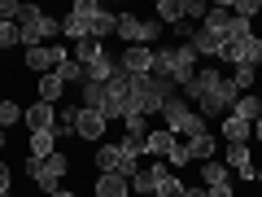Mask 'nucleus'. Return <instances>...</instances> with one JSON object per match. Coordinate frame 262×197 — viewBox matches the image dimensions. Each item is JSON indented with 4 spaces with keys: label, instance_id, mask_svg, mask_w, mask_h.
<instances>
[{
    "label": "nucleus",
    "instance_id": "obj_17",
    "mask_svg": "<svg viewBox=\"0 0 262 197\" xmlns=\"http://www.w3.org/2000/svg\"><path fill=\"white\" fill-rule=\"evenodd\" d=\"M57 149H61V141H57L53 131H35V136L27 141V153H31V158H39V162H44V158H53Z\"/></svg>",
    "mask_w": 262,
    "mask_h": 197
},
{
    "label": "nucleus",
    "instance_id": "obj_3",
    "mask_svg": "<svg viewBox=\"0 0 262 197\" xmlns=\"http://www.w3.org/2000/svg\"><path fill=\"white\" fill-rule=\"evenodd\" d=\"M114 35L122 40V44H144V48H153L162 40V22L158 18H136V13H118V27H114Z\"/></svg>",
    "mask_w": 262,
    "mask_h": 197
},
{
    "label": "nucleus",
    "instance_id": "obj_1",
    "mask_svg": "<svg viewBox=\"0 0 262 197\" xmlns=\"http://www.w3.org/2000/svg\"><path fill=\"white\" fill-rule=\"evenodd\" d=\"M153 75L170 79V84H175L179 92H184V88L192 84V75H196V53H192V44L153 48Z\"/></svg>",
    "mask_w": 262,
    "mask_h": 197
},
{
    "label": "nucleus",
    "instance_id": "obj_31",
    "mask_svg": "<svg viewBox=\"0 0 262 197\" xmlns=\"http://www.w3.org/2000/svg\"><path fill=\"white\" fill-rule=\"evenodd\" d=\"M22 114H27V110H22L18 101H9V96H5V101H0V127L9 131L13 123H22Z\"/></svg>",
    "mask_w": 262,
    "mask_h": 197
},
{
    "label": "nucleus",
    "instance_id": "obj_34",
    "mask_svg": "<svg viewBox=\"0 0 262 197\" xmlns=\"http://www.w3.org/2000/svg\"><path fill=\"white\" fill-rule=\"evenodd\" d=\"M9 184H13V167H9V162H0V193H9Z\"/></svg>",
    "mask_w": 262,
    "mask_h": 197
},
{
    "label": "nucleus",
    "instance_id": "obj_22",
    "mask_svg": "<svg viewBox=\"0 0 262 197\" xmlns=\"http://www.w3.org/2000/svg\"><path fill=\"white\" fill-rule=\"evenodd\" d=\"M75 127H79V105H61L57 110V123H53V136L61 141V136H75Z\"/></svg>",
    "mask_w": 262,
    "mask_h": 197
},
{
    "label": "nucleus",
    "instance_id": "obj_23",
    "mask_svg": "<svg viewBox=\"0 0 262 197\" xmlns=\"http://www.w3.org/2000/svg\"><path fill=\"white\" fill-rule=\"evenodd\" d=\"M232 114H236V119H245V123H258L262 119V101H258V96H249V92H241V96H236V105H232Z\"/></svg>",
    "mask_w": 262,
    "mask_h": 197
},
{
    "label": "nucleus",
    "instance_id": "obj_38",
    "mask_svg": "<svg viewBox=\"0 0 262 197\" xmlns=\"http://www.w3.org/2000/svg\"><path fill=\"white\" fill-rule=\"evenodd\" d=\"M253 184H258V188H262V167H258V171H253Z\"/></svg>",
    "mask_w": 262,
    "mask_h": 197
},
{
    "label": "nucleus",
    "instance_id": "obj_10",
    "mask_svg": "<svg viewBox=\"0 0 262 197\" xmlns=\"http://www.w3.org/2000/svg\"><path fill=\"white\" fill-rule=\"evenodd\" d=\"M223 162H227V171H236L241 180H253V153H249V145H227L223 149Z\"/></svg>",
    "mask_w": 262,
    "mask_h": 197
},
{
    "label": "nucleus",
    "instance_id": "obj_37",
    "mask_svg": "<svg viewBox=\"0 0 262 197\" xmlns=\"http://www.w3.org/2000/svg\"><path fill=\"white\" fill-rule=\"evenodd\" d=\"M253 136H258V145H262V119H258V123H253Z\"/></svg>",
    "mask_w": 262,
    "mask_h": 197
},
{
    "label": "nucleus",
    "instance_id": "obj_16",
    "mask_svg": "<svg viewBox=\"0 0 262 197\" xmlns=\"http://www.w3.org/2000/svg\"><path fill=\"white\" fill-rule=\"evenodd\" d=\"M219 131H223L227 145H245V141L253 136V123H245V119H236V114H227V119L219 123Z\"/></svg>",
    "mask_w": 262,
    "mask_h": 197
},
{
    "label": "nucleus",
    "instance_id": "obj_15",
    "mask_svg": "<svg viewBox=\"0 0 262 197\" xmlns=\"http://www.w3.org/2000/svg\"><path fill=\"white\" fill-rule=\"evenodd\" d=\"M96 197H131V180L114 175V171H105V175H96Z\"/></svg>",
    "mask_w": 262,
    "mask_h": 197
},
{
    "label": "nucleus",
    "instance_id": "obj_20",
    "mask_svg": "<svg viewBox=\"0 0 262 197\" xmlns=\"http://www.w3.org/2000/svg\"><path fill=\"white\" fill-rule=\"evenodd\" d=\"M214 149H219V141H214V136H210V131H201V136H192V141H188V158H192L196 167H201V162H210V158H214Z\"/></svg>",
    "mask_w": 262,
    "mask_h": 197
},
{
    "label": "nucleus",
    "instance_id": "obj_35",
    "mask_svg": "<svg viewBox=\"0 0 262 197\" xmlns=\"http://www.w3.org/2000/svg\"><path fill=\"white\" fill-rule=\"evenodd\" d=\"M48 197H79L75 188H57V193H48Z\"/></svg>",
    "mask_w": 262,
    "mask_h": 197
},
{
    "label": "nucleus",
    "instance_id": "obj_18",
    "mask_svg": "<svg viewBox=\"0 0 262 197\" xmlns=\"http://www.w3.org/2000/svg\"><path fill=\"white\" fill-rule=\"evenodd\" d=\"M79 92H83V110H96V114L110 110V88H105V84H92V79H88Z\"/></svg>",
    "mask_w": 262,
    "mask_h": 197
},
{
    "label": "nucleus",
    "instance_id": "obj_7",
    "mask_svg": "<svg viewBox=\"0 0 262 197\" xmlns=\"http://www.w3.org/2000/svg\"><path fill=\"white\" fill-rule=\"evenodd\" d=\"M105 131H110V119H105V114H96V110H83V105H79V127H75L79 141L101 145V141H105Z\"/></svg>",
    "mask_w": 262,
    "mask_h": 197
},
{
    "label": "nucleus",
    "instance_id": "obj_36",
    "mask_svg": "<svg viewBox=\"0 0 262 197\" xmlns=\"http://www.w3.org/2000/svg\"><path fill=\"white\" fill-rule=\"evenodd\" d=\"M184 197H210L206 188H184Z\"/></svg>",
    "mask_w": 262,
    "mask_h": 197
},
{
    "label": "nucleus",
    "instance_id": "obj_41",
    "mask_svg": "<svg viewBox=\"0 0 262 197\" xmlns=\"http://www.w3.org/2000/svg\"><path fill=\"white\" fill-rule=\"evenodd\" d=\"M0 197H9V193H0Z\"/></svg>",
    "mask_w": 262,
    "mask_h": 197
},
{
    "label": "nucleus",
    "instance_id": "obj_39",
    "mask_svg": "<svg viewBox=\"0 0 262 197\" xmlns=\"http://www.w3.org/2000/svg\"><path fill=\"white\" fill-rule=\"evenodd\" d=\"M5 141H9V131H5V127H0V149H5Z\"/></svg>",
    "mask_w": 262,
    "mask_h": 197
},
{
    "label": "nucleus",
    "instance_id": "obj_30",
    "mask_svg": "<svg viewBox=\"0 0 262 197\" xmlns=\"http://www.w3.org/2000/svg\"><path fill=\"white\" fill-rule=\"evenodd\" d=\"M153 13H158V22H162V27H166V22L175 27V22L184 18V13H179V0H158V5H153Z\"/></svg>",
    "mask_w": 262,
    "mask_h": 197
},
{
    "label": "nucleus",
    "instance_id": "obj_24",
    "mask_svg": "<svg viewBox=\"0 0 262 197\" xmlns=\"http://www.w3.org/2000/svg\"><path fill=\"white\" fill-rule=\"evenodd\" d=\"M57 75H61V84H79V88H83L88 84V66L75 62V57H66V62L57 66Z\"/></svg>",
    "mask_w": 262,
    "mask_h": 197
},
{
    "label": "nucleus",
    "instance_id": "obj_9",
    "mask_svg": "<svg viewBox=\"0 0 262 197\" xmlns=\"http://www.w3.org/2000/svg\"><path fill=\"white\" fill-rule=\"evenodd\" d=\"M27 131L35 136V131H53V123H57V105H44V101H31L27 105Z\"/></svg>",
    "mask_w": 262,
    "mask_h": 197
},
{
    "label": "nucleus",
    "instance_id": "obj_19",
    "mask_svg": "<svg viewBox=\"0 0 262 197\" xmlns=\"http://www.w3.org/2000/svg\"><path fill=\"white\" fill-rule=\"evenodd\" d=\"M70 57H75V62H83V66H96V62L105 57V40H92V35L79 40V44L70 48Z\"/></svg>",
    "mask_w": 262,
    "mask_h": 197
},
{
    "label": "nucleus",
    "instance_id": "obj_43",
    "mask_svg": "<svg viewBox=\"0 0 262 197\" xmlns=\"http://www.w3.org/2000/svg\"><path fill=\"white\" fill-rule=\"evenodd\" d=\"M0 101H5V96H0Z\"/></svg>",
    "mask_w": 262,
    "mask_h": 197
},
{
    "label": "nucleus",
    "instance_id": "obj_21",
    "mask_svg": "<svg viewBox=\"0 0 262 197\" xmlns=\"http://www.w3.org/2000/svg\"><path fill=\"white\" fill-rule=\"evenodd\" d=\"M201 180H206V188H223V184H232V171H227V162L210 158V162H201Z\"/></svg>",
    "mask_w": 262,
    "mask_h": 197
},
{
    "label": "nucleus",
    "instance_id": "obj_40",
    "mask_svg": "<svg viewBox=\"0 0 262 197\" xmlns=\"http://www.w3.org/2000/svg\"><path fill=\"white\" fill-rule=\"evenodd\" d=\"M9 197H22V193H9Z\"/></svg>",
    "mask_w": 262,
    "mask_h": 197
},
{
    "label": "nucleus",
    "instance_id": "obj_32",
    "mask_svg": "<svg viewBox=\"0 0 262 197\" xmlns=\"http://www.w3.org/2000/svg\"><path fill=\"white\" fill-rule=\"evenodd\" d=\"M0 48H22V31H18V22H0Z\"/></svg>",
    "mask_w": 262,
    "mask_h": 197
},
{
    "label": "nucleus",
    "instance_id": "obj_27",
    "mask_svg": "<svg viewBox=\"0 0 262 197\" xmlns=\"http://www.w3.org/2000/svg\"><path fill=\"white\" fill-rule=\"evenodd\" d=\"M61 35L70 40V44L88 40V27H83V18H79V13H66V18H61Z\"/></svg>",
    "mask_w": 262,
    "mask_h": 197
},
{
    "label": "nucleus",
    "instance_id": "obj_13",
    "mask_svg": "<svg viewBox=\"0 0 262 197\" xmlns=\"http://www.w3.org/2000/svg\"><path fill=\"white\" fill-rule=\"evenodd\" d=\"M175 141H179L175 131H166V127H153L149 136H144V153H153V158H162V162H166V158H170V149H175Z\"/></svg>",
    "mask_w": 262,
    "mask_h": 197
},
{
    "label": "nucleus",
    "instance_id": "obj_14",
    "mask_svg": "<svg viewBox=\"0 0 262 197\" xmlns=\"http://www.w3.org/2000/svg\"><path fill=\"white\" fill-rule=\"evenodd\" d=\"M66 96V84H61V75H39V84H35V101H44V105H57Z\"/></svg>",
    "mask_w": 262,
    "mask_h": 197
},
{
    "label": "nucleus",
    "instance_id": "obj_2",
    "mask_svg": "<svg viewBox=\"0 0 262 197\" xmlns=\"http://www.w3.org/2000/svg\"><path fill=\"white\" fill-rule=\"evenodd\" d=\"M22 171H27V175L35 180V188L48 197V193H57V188H61L66 175H70V158H66V149H57L53 158H44V162L27 153V158H22Z\"/></svg>",
    "mask_w": 262,
    "mask_h": 197
},
{
    "label": "nucleus",
    "instance_id": "obj_6",
    "mask_svg": "<svg viewBox=\"0 0 262 197\" xmlns=\"http://www.w3.org/2000/svg\"><path fill=\"white\" fill-rule=\"evenodd\" d=\"M223 70H214V66H201V70H196V75H192V84H188L184 88V92H179V96H184V101L188 105H196V101H201V96H210V92H214V88L219 84H223Z\"/></svg>",
    "mask_w": 262,
    "mask_h": 197
},
{
    "label": "nucleus",
    "instance_id": "obj_5",
    "mask_svg": "<svg viewBox=\"0 0 262 197\" xmlns=\"http://www.w3.org/2000/svg\"><path fill=\"white\" fill-rule=\"evenodd\" d=\"M223 62L227 66H262V35H249L241 44H223Z\"/></svg>",
    "mask_w": 262,
    "mask_h": 197
},
{
    "label": "nucleus",
    "instance_id": "obj_42",
    "mask_svg": "<svg viewBox=\"0 0 262 197\" xmlns=\"http://www.w3.org/2000/svg\"><path fill=\"white\" fill-rule=\"evenodd\" d=\"M258 101H262V92H258Z\"/></svg>",
    "mask_w": 262,
    "mask_h": 197
},
{
    "label": "nucleus",
    "instance_id": "obj_8",
    "mask_svg": "<svg viewBox=\"0 0 262 197\" xmlns=\"http://www.w3.org/2000/svg\"><path fill=\"white\" fill-rule=\"evenodd\" d=\"M118 66L127 70V75H153V48H144V44L122 48V53H118Z\"/></svg>",
    "mask_w": 262,
    "mask_h": 197
},
{
    "label": "nucleus",
    "instance_id": "obj_28",
    "mask_svg": "<svg viewBox=\"0 0 262 197\" xmlns=\"http://www.w3.org/2000/svg\"><path fill=\"white\" fill-rule=\"evenodd\" d=\"M227 9H232V18H245V22H253L262 13V0H227Z\"/></svg>",
    "mask_w": 262,
    "mask_h": 197
},
{
    "label": "nucleus",
    "instance_id": "obj_26",
    "mask_svg": "<svg viewBox=\"0 0 262 197\" xmlns=\"http://www.w3.org/2000/svg\"><path fill=\"white\" fill-rule=\"evenodd\" d=\"M149 119H144V114H127V119H122V136H127V141H144V136H149Z\"/></svg>",
    "mask_w": 262,
    "mask_h": 197
},
{
    "label": "nucleus",
    "instance_id": "obj_25",
    "mask_svg": "<svg viewBox=\"0 0 262 197\" xmlns=\"http://www.w3.org/2000/svg\"><path fill=\"white\" fill-rule=\"evenodd\" d=\"M153 193H158V180H153L149 167H140L131 175V197H153Z\"/></svg>",
    "mask_w": 262,
    "mask_h": 197
},
{
    "label": "nucleus",
    "instance_id": "obj_33",
    "mask_svg": "<svg viewBox=\"0 0 262 197\" xmlns=\"http://www.w3.org/2000/svg\"><path fill=\"white\" fill-rule=\"evenodd\" d=\"M188 141H175V149H170V158H166V167H188Z\"/></svg>",
    "mask_w": 262,
    "mask_h": 197
},
{
    "label": "nucleus",
    "instance_id": "obj_29",
    "mask_svg": "<svg viewBox=\"0 0 262 197\" xmlns=\"http://www.w3.org/2000/svg\"><path fill=\"white\" fill-rule=\"evenodd\" d=\"M232 84H236V92H249L258 84V70L253 66H232Z\"/></svg>",
    "mask_w": 262,
    "mask_h": 197
},
{
    "label": "nucleus",
    "instance_id": "obj_12",
    "mask_svg": "<svg viewBox=\"0 0 262 197\" xmlns=\"http://www.w3.org/2000/svg\"><path fill=\"white\" fill-rule=\"evenodd\" d=\"M92 162H96V175H105V171H118V162H122L118 141H101V145H92Z\"/></svg>",
    "mask_w": 262,
    "mask_h": 197
},
{
    "label": "nucleus",
    "instance_id": "obj_4",
    "mask_svg": "<svg viewBox=\"0 0 262 197\" xmlns=\"http://www.w3.org/2000/svg\"><path fill=\"white\" fill-rule=\"evenodd\" d=\"M70 13H79V18H83V27H88V35H92V40L114 35V27H118V13L105 9V5H96V0H75V5H70Z\"/></svg>",
    "mask_w": 262,
    "mask_h": 197
},
{
    "label": "nucleus",
    "instance_id": "obj_11",
    "mask_svg": "<svg viewBox=\"0 0 262 197\" xmlns=\"http://www.w3.org/2000/svg\"><path fill=\"white\" fill-rule=\"evenodd\" d=\"M149 171H153V180H158V193H153V197H184V188H188V184L166 167V162H153Z\"/></svg>",
    "mask_w": 262,
    "mask_h": 197
}]
</instances>
